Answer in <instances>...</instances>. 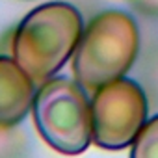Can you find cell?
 I'll use <instances>...</instances> for the list:
<instances>
[{
	"label": "cell",
	"mask_w": 158,
	"mask_h": 158,
	"mask_svg": "<svg viewBox=\"0 0 158 158\" xmlns=\"http://www.w3.org/2000/svg\"><path fill=\"white\" fill-rule=\"evenodd\" d=\"M84 32L82 15L67 2H48L34 8L15 28L11 56L35 84L54 78Z\"/></svg>",
	"instance_id": "6da1fadb"
},
{
	"label": "cell",
	"mask_w": 158,
	"mask_h": 158,
	"mask_svg": "<svg viewBox=\"0 0 158 158\" xmlns=\"http://www.w3.org/2000/svg\"><path fill=\"white\" fill-rule=\"evenodd\" d=\"M139 50L138 24L130 13L106 10L84 28L73 54V76L86 91L123 78Z\"/></svg>",
	"instance_id": "7a4b0ae2"
},
{
	"label": "cell",
	"mask_w": 158,
	"mask_h": 158,
	"mask_svg": "<svg viewBox=\"0 0 158 158\" xmlns=\"http://www.w3.org/2000/svg\"><path fill=\"white\" fill-rule=\"evenodd\" d=\"M39 136L58 152L82 154L91 143V99L67 76H54L35 91L32 104Z\"/></svg>",
	"instance_id": "3957f363"
},
{
	"label": "cell",
	"mask_w": 158,
	"mask_h": 158,
	"mask_svg": "<svg viewBox=\"0 0 158 158\" xmlns=\"http://www.w3.org/2000/svg\"><path fill=\"white\" fill-rule=\"evenodd\" d=\"M147 110L138 82L123 76L104 84L91 97V141L106 151L130 147L147 121Z\"/></svg>",
	"instance_id": "277c9868"
},
{
	"label": "cell",
	"mask_w": 158,
	"mask_h": 158,
	"mask_svg": "<svg viewBox=\"0 0 158 158\" xmlns=\"http://www.w3.org/2000/svg\"><path fill=\"white\" fill-rule=\"evenodd\" d=\"M35 82L13 56L0 54V128L19 125L32 110Z\"/></svg>",
	"instance_id": "5b68a950"
},
{
	"label": "cell",
	"mask_w": 158,
	"mask_h": 158,
	"mask_svg": "<svg viewBox=\"0 0 158 158\" xmlns=\"http://www.w3.org/2000/svg\"><path fill=\"white\" fill-rule=\"evenodd\" d=\"M130 158H158V114L147 119L134 138Z\"/></svg>",
	"instance_id": "8992f818"
}]
</instances>
